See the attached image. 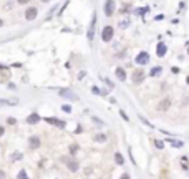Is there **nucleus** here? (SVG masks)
<instances>
[{
    "label": "nucleus",
    "mask_w": 189,
    "mask_h": 179,
    "mask_svg": "<svg viewBox=\"0 0 189 179\" xmlns=\"http://www.w3.org/2000/svg\"><path fill=\"white\" fill-rule=\"evenodd\" d=\"M95 28H96V13L91 15V23L88 27V41L90 43H93V40H95Z\"/></svg>",
    "instance_id": "1"
},
{
    "label": "nucleus",
    "mask_w": 189,
    "mask_h": 179,
    "mask_svg": "<svg viewBox=\"0 0 189 179\" xmlns=\"http://www.w3.org/2000/svg\"><path fill=\"white\" fill-rule=\"evenodd\" d=\"M113 35H115V30H113V27H105L101 32V40L105 41V43H108V41L113 40Z\"/></svg>",
    "instance_id": "2"
},
{
    "label": "nucleus",
    "mask_w": 189,
    "mask_h": 179,
    "mask_svg": "<svg viewBox=\"0 0 189 179\" xmlns=\"http://www.w3.org/2000/svg\"><path fill=\"white\" fill-rule=\"evenodd\" d=\"M103 12H105L106 17H111L115 13V0H106L103 4Z\"/></svg>",
    "instance_id": "3"
},
{
    "label": "nucleus",
    "mask_w": 189,
    "mask_h": 179,
    "mask_svg": "<svg viewBox=\"0 0 189 179\" xmlns=\"http://www.w3.org/2000/svg\"><path fill=\"white\" fill-rule=\"evenodd\" d=\"M144 78H146V73H144V70H134L131 80H133L134 85H139V83H143Z\"/></svg>",
    "instance_id": "4"
},
{
    "label": "nucleus",
    "mask_w": 189,
    "mask_h": 179,
    "mask_svg": "<svg viewBox=\"0 0 189 179\" xmlns=\"http://www.w3.org/2000/svg\"><path fill=\"white\" fill-rule=\"evenodd\" d=\"M58 95H60L61 98H67V100H70V101H77V100H78L77 93H73L72 90H60V91H58Z\"/></svg>",
    "instance_id": "5"
},
{
    "label": "nucleus",
    "mask_w": 189,
    "mask_h": 179,
    "mask_svg": "<svg viewBox=\"0 0 189 179\" xmlns=\"http://www.w3.org/2000/svg\"><path fill=\"white\" fill-rule=\"evenodd\" d=\"M134 62L138 63V65H146L149 62V53L148 51H139V55L134 58Z\"/></svg>",
    "instance_id": "6"
},
{
    "label": "nucleus",
    "mask_w": 189,
    "mask_h": 179,
    "mask_svg": "<svg viewBox=\"0 0 189 179\" xmlns=\"http://www.w3.org/2000/svg\"><path fill=\"white\" fill-rule=\"evenodd\" d=\"M37 15H38V10H37V7H28V8H27V12H25V18H27L28 22L35 20Z\"/></svg>",
    "instance_id": "7"
},
{
    "label": "nucleus",
    "mask_w": 189,
    "mask_h": 179,
    "mask_svg": "<svg viewBox=\"0 0 189 179\" xmlns=\"http://www.w3.org/2000/svg\"><path fill=\"white\" fill-rule=\"evenodd\" d=\"M28 144H30L32 149H38V148H40V144H41V141H40L38 136H32V138L28 139Z\"/></svg>",
    "instance_id": "8"
},
{
    "label": "nucleus",
    "mask_w": 189,
    "mask_h": 179,
    "mask_svg": "<svg viewBox=\"0 0 189 179\" xmlns=\"http://www.w3.org/2000/svg\"><path fill=\"white\" fill-rule=\"evenodd\" d=\"M46 123L50 124H55V126H58V128H65V121H61V119H56V118H45Z\"/></svg>",
    "instance_id": "9"
},
{
    "label": "nucleus",
    "mask_w": 189,
    "mask_h": 179,
    "mask_svg": "<svg viewBox=\"0 0 189 179\" xmlns=\"http://www.w3.org/2000/svg\"><path fill=\"white\" fill-rule=\"evenodd\" d=\"M166 51H168V46H166V43H158V46H156V55L161 58V56L166 55Z\"/></svg>",
    "instance_id": "10"
},
{
    "label": "nucleus",
    "mask_w": 189,
    "mask_h": 179,
    "mask_svg": "<svg viewBox=\"0 0 189 179\" xmlns=\"http://www.w3.org/2000/svg\"><path fill=\"white\" fill-rule=\"evenodd\" d=\"M40 121V116H38V113H32L30 116L27 118V123L28 124H35V123H38Z\"/></svg>",
    "instance_id": "11"
},
{
    "label": "nucleus",
    "mask_w": 189,
    "mask_h": 179,
    "mask_svg": "<svg viewBox=\"0 0 189 179\" xmlns=\"http://www.w3.org/2000/svg\"><path fill=\"white\" fill-rule=\"evenodd\" d=\"M67 166H68V169H70V171H73V173H75V171H78V168H80V164H78L75 159H70V161L67 163Z\"/></svg>",
    "instance_id": "12"
},
{
    "label": "nucleus",
    "mask_w": 189,
    "mask_h": 179,
    "mask_svg": "<svg viewBox=\"0 0 189 179\" xmlns=\"http://www.w3.org/2000/svg\"><path fill=\"white\" fill-rule=\"evenodd\" d=\"M116 78L118 80H119V81H124V80H126V72H124V70H123V68H116Z\"/></svg>",
    "instance_id": "13"
},
{
    "label": "nucleus",
    "mask_w": 189,
    "mask_h": 179,
    "mask_svg": "<svg viewBox=\"0 0 189 179\" xmlns=\"http://www.w3.org/2000/svg\"><path fill=\"white\" fill-rule=\"evenodd\" d=\"M106 134H95V141H96V143H105V141H106Z\"/></svg>",
    "instance_id": "14"
},
{
    "label": "nucleus",
    "mask_w": 189,
    "mask_h": 179,
    "mask_svg": "<svg viewBox=\"0 0 189 179\" xmlns=\"http://www.w3.org/2000/svg\"><path fill=\"white\" fill-rule=\"evenodd\" d=\"M115 161H116V164H119V166H123V164H124V158L121 156V153L115 154Z\"/></svg>",
    "instance_id": "15"
},
{
    "label": "nucleus",
    "mask_w": 189,
    "mask_h": 179,
    "mask_svg": "<svg viewBox=\"0 0 189 179\" xmlns=\"http://www.w3.org/2000/svg\"><path fill=\"white\" fill-rule=\"evenodd\" d=\"M161 72H163V68L161 67H154L153 70L149 72V75H151V77H158V75H161Z\"/></svg>",
    "instance_id": "16"
},
{
    "label": "nucleus",
    "mask_w": 189,
    "mask_h": 179,
    "mask_svg": "<svg viewBox=\"0 0 189 179\" xmlns=\"http://www.w3.org/2000/svg\"><path fill=\"white\" fill-rule=\"evenodd\" d=\"M169 105H171V101H169V100H164V101L161 103V105H159V110H163V111H166V110L169 108Z\"/></svg>",
    "instance_id": "17"
},
{
    "label": "nucleus",
    "mask_w": 189,
    "mask_h": 179,
    "mask_svg": "<svg viewBox=\"0 0 189 179\" xmlns=\"http://www.w3.org/2000/svg\"><path fill=\"white\" fill-rule=\"evenodd\" d=\"M22 159V153H12L10 154V161H18Z\"/></svg>",
    "instance_id": "18"
},
{
    "label": "nucleus",
    "mask_w": 189,
    "mask_h": 179,
    "mask_svg": "<svg viewBox=\"0 0 189 179\" xmlns=\"http://www.w3.org/2000/svg\"><path fill=\"white\" fill-rule=\"evenodd\" d=\"M169 143L176 146V148H183V141H176V139H169Z\"/></svg>",
    "instance_id": "19"
},
{
    "label": "nucleus",
    "mask_w": 189,
    "mask_h": 179,
    "mask_svg": "<svg viewBox=\"0 0 189 179\" xmlns=\"http://www.w3.org/2000/svg\"><path fill=\"white\" fill-rule=\"evenodd\" d=\"M17 178H18V179H28L27 171H23V169H22V171H18V176H17Z\"/></svg>",
    "instance_id": "20"
},
{
    "label": "nucleus",
    "mask_w": 189,
    "mask_h": 179,
    "mask_svg": "<svg viewBox=\"0 0 189 179\" xmlns=\"http://www.w3.org/2000/svg\"><path fill=\"white\" fill-rule=\"evenodd\" d=\"M70 153H72V154L78 153V144H72V146H70Z\"/></svg>",
    "instance_id": "21"
},
{
    "label": "nucleus",
    "mask_w": 189,
    "mask_h": 179,
    "mask_svg": "<svg viewBox=\"0 0 189 179\" xmlns=\"http://www.w3.org/2000/svg\"><path fill=\"white\" fill-rule=\"evenodd\" d=\"M93 123L96 124V126H103V124H105L101 119H100V118H95V116H93Z\"/></svg>",
    "instance_id": "22"
},
{
    "label": "nucleus",
    "mask_w": 189,
    "mask_h": 179,
    "mask_svg": "<svg viewBox=\"0 0 189 179\" xmlns=\"http://www.w3.org/2000/svg\"><path fill=\"white\" fill-rule=\"evenodd\" d=\"M17 103V100L15 101H7V100H0V105H2V106H5V105H15Z\"/></svg>",
    "instance_id": "23"
},
{
    "label": "nucleus",
    "mask_w": 189,
    "mask_h": 179,
    "mask_svg": "<svg viewBox=\"0 0 189 179\" xmlns=\"http://www.w3.org/2000/svg\"><path fill=\"white\" fill-rule=\"evenodd\" d=\"M154 146H156L158 149H163L164 148V143H163V141H154Z\"/></svg>",
    "instance_id": "24"
},
{
    "label": "nucleus",
    "mask_w": 189,
    "mask_h": 179,
    "mask_svg": "<svg viewBox=\"0 0 189 179\" xmlns=\"http://www.w3.org/2000/svg\"><path fill=\"white\" fill-rule=\"evenodd\" d=\"M119 116H121L123 119H124V121H128V119H129V118H128V114H126V113L123 111V110H119Z\"/></svg>",
    "instance_id": "25"
},
{
    "label": "nucleus",
    "mask_w": 189,
    "mask_h": 179,
    "mask_svg": "<svg viewBox=\"0 0 189 179\" xmlns=\"http://www.w3.org/2000/svg\"><path fill=\"white\" fill-rule=\"evenodd\" d=\"M181 161H183V168H184V169H188V168H189V161H188L186 158H183Z\"/></svg>",
    "instance_id": "26"
},
{
    "label": "nucleus",
    "mask_w": 189,
    "mask_h": 179,
    "mask_svg": "<svg viewBox=\"0 0 189 179\" xmlns=\"http://www.w3.org/2000/svg\"><path fill=\"white\" fill-rule=\"evenodd\" d=\"M148 10H149V8H138V10H136V13H138V15H143V13H146Z\"/></svg>",
    "instance_id": "27"
},
{
    "label": "nucleus",
    "mask_w": 189,
    "mask_h": 179,
    "mask_svg": "<svg viewBox=\"0 0 189 179\" xmlns=\"http://www.w3.org/2000/svg\"><path fill=\"white\" fill-rule=\"evenodd\" d=\"M61 110L65 113H72V106H68V105H65V106H61Z\"/></svg>",
    "instance_id": "28"
},
{
    "label": "nucleus",
    "mask_w": 189,
    "mask_h": 179,
    "mask_svg": "<svg viewBox=\"0 0 189 179\" xmlns=\"http://www.w3.org/2000/svg\"><path fill=\"white\" fill-rule=\"evenodd\" d=\"M128 23H129L128 20H124V22H119V28H126V27H128Z\"/></svg>",
    "instance_id": "29"
},
{
    "label": "nucleus",
    "mask_w": 189,
    "mask_h": 179,
    "mask_svg": "<svg viewBox=\"0 0 189 179\" xmlns=\"http://www.w3.org/2000/svg\"><path fill=\"white\" fill-rule=\"evenodd\" d=\"M91 91H93V93H96V95H101V91H100L96 86H93V88H91Z\"/></svg>",
    "instance_id": "30"
},
{
    "label": "nucleus",
    "mask_w": 189,
    "mask_h": 179,
    "mask_svg": "<svg viewBox=\"0 0 189 179\" xmlns=\"http://www.w3.org/2000/svg\"><path fill=\"white\" fill-rule=\"evenodd\" d=\"M17 119H13V118H8V124H15Z\"/></svg>",
    "instance_id": "31"
},
{
    "label": "nucleus",
    "mask_w": 189,
    "mask_h": 179,
    "mask_svg": "<svg viewBox=\"0 0 189 179\" xmlns=\"http://www.w3.org/2000/svg\"><path fill=\"white\" fill-rule=\"evenodd\" d=\"M105 83H106V85H108V86H110V88H113V83L110 81V80H105Z\"/></svg>",
    "instance_id": "32"
},
{
    "label": "nucleus",
    "mask_w": 189,
    "mask_h": 179,
    "mask_svg": "<svg viewBox=\"0 0 189 179\" xmlns=\"http://www.w3.org/2000/svg\"><path fill=\"white\" fill-rule=\"evenodd\" d=\"M119 179H131V178H129L128 174H123V176H121V178H119Z\"/></svg>",
    "instance_id": "33"
},
{
    "label": "nucleus",
    "mask_w": 189,
    "mask_h": 179,
    "mask_svg": "<svg viewBox=\"0 0 189 179\" xmlns=\"http://www.w3.org/2000/svg\"><path fill=\"white\" fill-rule=\"evenodd\" d=\"M4 133H5V129H4L2 126H0V136H4Z\"/></svg>",
    "instance_id": "34"
},
{
    "label": "nucleus",
    "mask_w": 189,
    "mask_h": 179,
    "mask_svg": "<svg viewBox=\"0 0 189 179\" xmlns=\"http://www.w3.org/2000/svg\"><path fill=\"white\" fill-rule=\"evenodd\" d=\"M18 4H28V0H17Z\"/></svg>",
    "instance_id": "35"
},
{
    "label": "nucleus",
    "mask_w": 189,
    "mask_h": 179,
    "mask_svg": "<svg viewBox=\"0 0 189 179\" xmlns=\"http://www.w3.org/2000/svg\"><path fill=\"white\" fill-rule=\"evenodd\" d=\"M4 176H5V174H4V173H0V179H2V178H4Z\"/></svg>",
    "instance_id": "36"
},
{
    "label": "nucleus",
    "mask_w": 189,
    "mask_h": 179,
    "mask_svg": "<svg viewBox=\"0 0 189 179\" xmlns=\"http://www.w3.org/2000/svg\"><path fill=\"white\" fill-rule=\"evenodd\" d=\"M186 81H188V85H189V77H188V78H186Z\"/></svg>",
    "instance_id": "37"
},
{
    "label": "nucleus",
    "mask_w": 189,
    "mask_h": 179,
    "mask_svg": "<svg viewBox=\"0 0 189 179\" xmlns=\"http://www.w3.org/2000/svg\"><path fill=\"white\" fill-rule=\"evenodd\" d=\"M0 27H2V20H0Z\"/></svg>",
    "instance_id": "38"
}]
</instances>
